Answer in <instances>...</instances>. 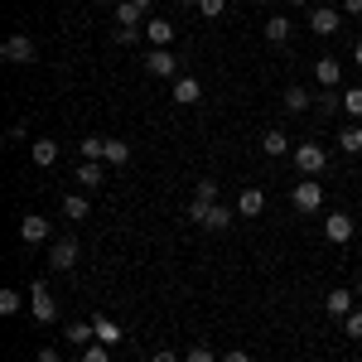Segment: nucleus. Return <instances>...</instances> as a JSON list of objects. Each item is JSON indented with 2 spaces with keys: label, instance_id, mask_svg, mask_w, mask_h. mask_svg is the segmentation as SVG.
<instances>
[{
  "label": "nucleus",
  "instance_id": "13",
  "mask_svg": "<svg viewBox=\"0 0 362 362\" xmlns=\"http://www.w3.org/2000/svg\"><path fill=\"white\" fill-rule=\"evenodd\" d=\"M29 160L39 169H49V165H58V140H49V136H39L34 145H29Z\"/></svg>",
  "mask_w": 362,
  "mask_h": 362
},
{
  "label": "nucleus",
  "instance_id": "12",
  "mask_svg": "<svg viewBox=\"0 0 362 362\" xmlns=\"http://www.w3.org/2000/svg\"><path fill=\"white\" fill-rule=\"evenodd\" d=\"M198 97H203V83L189 78V73H179V78H174V102H179V107H194Z\"/></svg>",
  "mask_w": 362,
  "mask_h": 362
},
{
  "label": "nucleus",
  "instance_id": "17",
  "mask_svg": "<svg viewBox=\"0 0 362 362\" xmlns=\"http://www.w3.org/2000/svg\"><path fill=\"white\" fill-rule=\"evenodd\" d=\"M290 29H295V25H290L285 15H271L261 34H266V44H276V49H280V44H290Z\"/></svg>",
  "mask_w": 362,
  "mask_h": 362
},
{
  "label": "nucleus",
  "instance_id": "22",
  "mask_svg": "<svg viewBox=\"0 0 362 362\" xmlns=\"http://www.w3.org/2000/svg\"><path fill=\"white\" fill-rule=\"evenodd\" d=\"M338 150L343 155H362V126H343L338 131Z\"/></svg>",
  "mask_w": 362,
  "mask_h": 362
},
{
  "label": "nucleus",
  "instance_id": "11",
  "mask_svg": "<svg viewBox=\"0 0 362 362\" xmlns=\"http://www.w3.org/2000/svg\"><path fill=\"white\" fill-rule=\"evenodd\" d=\"M324 237H329L334 247H348V242H353V218H348V213H329V218H324Z\"/></svg>",
  "mask_w": 362,
  "mask_h": 362
},
{
  "label": "nucleus",
  "instance_id": "33",
  "mask_svg": "<svg viewBox=\"0 0 362 362\" xmlns=\"http://www.w3.org/2000/svg\"><path fill=\"white\" fill-rule=\"evenodd\" d=\"M319 112H343V97H338V87H324V92H319Z\"/></svg>",
  "mask_w": 362,
  "mask_h": 362
},
{
  "label": "nucleus",
  "instance_id": "10",
  "mask_svg": "<svg viewBox=\"0 0 362 362\" xmlns=\"http://www.w3.org/2000/svg\"><path fill=\"white\" fill-rule=\"evenodd\" d=\"M49 266H54V271H73V266H78V242H73V237H58L54 247H49Z\"/></svg>",
  "mask_w": 362,
  "mask_h": 362
},
{
  "label": "nucleus",
  "instance_id": "43",
  "mask_svg": "<svg viewBox=\"0 0 362 362\" xmlns=\"http://www.w3.org/2000/svg\"><path fill=\"white\" fill-rule=\"evenodd\" d=\"M131 5H136V10H150V5H155V0H131Z\"/></svg>",
  "mask_w": 362,
  "mask_h": 362
},
{
  "label": "nucleus",
  "instance_id": "21",
  "mask_svg": "<svg viewBox=\"0 0 362 362\" xmlns=\"http://www.w3.org/2000/svg\"><path fill=\"white\" fill-rule=\"evenodd\" d=\"M338 73H343L338 58H319V63H314V83L319 87H338Z\"/></svg>",
  "mask_w": 362,
  "mask_h": 362
},
{
  "label": "nucleus",
  "instance_id": "7",
  "mask_svg": "<svg viewBox=\"0 0 362 362\" xmlns=\"http://www.w3.org/2000/svg\"><path fill=\"white\" fill-rule=\"evenodd\" d=\"M324 309H329V319H338V324H343V319L358 309V290H343V285H338V290H329Z\"/></svg>",
  "mask_w": 362,
  "mask_h": 362
},
{
  "label": "nucleus",
  "instance_id": "38",
  "mask_svg": "<svg viewBox=\"0 0 362 362\" xmlns=\"http://www.w3.org/2000/svg\"><path fill=\"white\" fill-rule=\"evenodd\" d=\"M150 362H179V353L174 348H160V353H150Z\"/></svg>",
  "mask_w": 362,
  "mask_h": 362
},
{
  "label": "nucleus",
  "instance_id": "36",
  "mask_svg": "<svg viewBox=\"0 0 362 362\" xmlns=\"http://www.w3.org/2000/svg\"><path fill=\"white\" fill-rule=\"evenodd\" d=\"M227 10V0H198V15H208V20H218Z\"/></svg>",
  "mask_w": 362,
  "mask_h": 362
},
{
  "label": "nucleus",
  "instance_id": "16",
  "mask_svg": "<svg viewBox=\"0 0 362 362\" xmlns=\"http://www.w3.org/2000/svg\"><path fill=\"white\" fill-rule=\"evenodd\" d=\"M261 150H266L271 160H280V155H295V145H290V136H285V131H266V136H261Z\"/></svg>",
  "mask_w": 362,
  "mask_h": 362
},
{
  "label": "nucleus",
  "instance_id": "37",
  "mask_svg": "<svg viewBox=\"0 0 362 362\" xmlns=\"http://www.w3.org/2000/svg\"><path fill=\"white\" fill-rule=\"evenodd\" d=\"M223 362H251V353H247V348H227Z\"/></svg>",
  "mask_w": 362,
  "mask_h": 362
},
{
  "label": "nucleus",
  "instance_id": "45",
  "mask_svg": "<svg viewBox=\"0 0 362 362\" xmlns=\"http://www.w3.org/2000/svg\"><path fill=\"white\" fill-rule=\"evenodd\" d=\"M251 5H266V0H251Z\"/></svg>",
  "mask_w": 362,
  "mask_h": 362
},
{
  "label": "nucleus",
  "instance_id": "5",
  "mask_svg": "<svg viewBox=\"0 0 362 362\" xmlns=\"http://www.w3.org/2000/svg\"><path fill=\"white\" fill-rule=\"evenodd\" d=\"M309 29H314L319 39H334L338 34V5H314V10H309Z\"/></svg>",
  "mask_w": 362,
  "mask_h": 362
},
{
  "label": "nucleus",
  "instance_id": "6",
  "mask_svg": "<svg viewBox=\"0 0 362 362\" xmlns=\"http://www.w3.org/2000/svg\"><path fill=\"white\" fill-rule=\"evenodd\" d=\"M145 73L150 78H179V58L169 54V49H150L145 54Z\"/></svg>",
  "mask_w": 362,
  "mask_h": 362
},
{
  "label": "nucleus",
  "instance_id": "14",
  "mask_svg": "<svg viewBox=\"0 0 362 362\" xmlns=\"http://www.w3.org/2000/svg\"><path fill=\"white\" fill-rule=\"evenodd\" d=\"M78 184H83V189H102V184H107V165H102V160H83V165H78Z\"/></svg>",
  "mask_w": 362,
  "mask_h": 362
},
{
  "label": "nucleus",
  "instance_id": "32",
  "mask_svg": "<svg viewBox=\"0 0 362 362\" xmlns=\"http://www.w3.org/2000/svg\"><path fill=\"white\" fill-rule=\"evenodd\" d=\"M184 362H223V358H218V353H213L208 343H194V348L184 353Z\"/></svg>",
  "mask_w": 362,
  "mask_h": 362
},
{
  "label": "nucleus",
  "instance_id": "3",
  "mask_svg": "<svg viewBox=\"0 0 362 362\" xmlns=\"http://www.w3.org/2000/svg\"><path fill=\"white\" fill-rule=\"evenodd\" d=\"M0 54H5V63H34V58H39V44H34L29 34H10V39L0 44Z\"/></svg>",
  "mask_w": 362,
  "mask_h": 362
},
{
  "label": "nucleus",
  "instance_id": "29",
  "mask_svg": "<svg viewBox=\"0 0 362 362\" xmlns=\"http://www.w3.org/2000/svg\"><path fill=\"white\" fill-rule=\"evenodd\" d=\"M25 309V295L20 290H0V314H20Z\"/></svg>",
  "mask_w": 362,
  "mask_h": 362
},
{
  "label": "nucleus",
  "instance_id": "24",
  "mask_svg": "<svg viewBox=\"0 0 362 362\" xmlns=\"http://www.w3.org/2000/svg\"><path fill=\"white\" fill-rule=\"evenodd\" d=\"M68 343H73V348H87V343H97V329H92V319H87V324H68Z\"/></svg>",
  "mask_w": 362,
  "mask_h": 362
},
{
  "label": "nucleus",
  "instance_id": "39",
  "mask_svg": "<svg viewBox=\"0 0 362 362\" xmlns=\"http://www.w3.org/2000/svg\"><path fill=\"white\" fill-rule=\"evenodd\" d=\"M39 362H63V353L58 348H39Z\"/></svg>",
  "mask_w": 362,
  "mask_h": 362
},
{
  "label": "nucleus",
  "instance_id": "34",
  "mask_svg": "<svg viewBox=\"0 0 362 362\" xmlns=\"http://www.w3.org/2000/svg\"><path fill=\"white\" fill-rule=\"evenodd\" d=\"M83 362H112V348H107V343H87Z\"/></svg>",
  "mask_w": 362,
  "mask_h": 362
},
{
  "label": "nucleus",
  "instance_id": "35",
  "mask_svg": "<svg viewBox=\"0 0 362 362\" xmlns=\"http://www.w3.org/2000/svg\"><path fill=\"white\" fill-rule=\"evenodd\" d=\"M194 198H208V203H223V198H218V184H213V179H198V184H194Z\"/></svg>",
  "mask_w": 362,
  "mask_h": 362
},
{
  "label": "nucleus",
  "instance_id": "46",
  "mask_svg": "<svg viewBox=\"0 0 362 362\" xmlns=\"http://www.w3.org/2000/svg\"><path fill=\"white\" fill-rule=\"evenodd\" d=\"M343 362H358V358H343Z\"/></svg>",
  "mask_w": 362,
  "mask_h": 362
},
{
  "label": "nucleus",
  "instance_id": "41",
  "mask_svg": "<svg viewBox=\"0 0 362 362\" xmlns=\"http://www.w3.org/2000/svg\"><path fill=\"white\" fill-rule=\"evenodd\" d=\"M353 63H358V68H362V39H358V44H353Z\"/></svg>",
  "mask_w": 362,
  "mask_h": 362
},
{
  "label": "nucleus",
  "instance_id": "28",
  "mask_svg": "<svg viewBox=\"0 0 362 362\" xmlns=\"http://www.w3.org/2000/svg\"><path fill=\"white\" fill-rule=\"evenodd\" d=\"M78 150H83V160H102V155H107V140H102V136H87ZM102 165H107V160H102Z\"/></svg>",
  "mask_w": 362,
  "mask_h": 362
},
{
  "label": "nucleus",
  "instance_id": "31",
  "mask_svg": "<svg viewBox=\"0 0 362 362\" xmlns=\"http://www.w3.org/2000/svg\"><path fill=\"white\" fill-rule=\"evenodd\" d=\"M343 338H353V343H362V309H353V314L343 319Z\"/></svg>",
  "mask_w": 362,
  "mask_h": 362
},
{
  "label": "nucleus",
  "instance_id": "26",
  "mask_svg": "<svg viewBox=\"0 0 362 362\" xmlns=\"http://www.w3.org/2000/svg\"><path fill=\"white\" fill-rule=\"evenodd\" d=\"M208 213H213V203H208V198H194V203H189V208H184V223H208Z\"/></svg>",
  "mask_w": 362,
  "mask_h": 362
},
{
  "label": "nucleus",
  "instance_id": "18",
  "mask_svg": "<svg viewBox=\"0 0 362 362\" xmlns=\"http://www.w3.org/2000/svg\"><path fill=\"white\" fill-rule=\"evenodd\" d=\"M140 25H145V10H136L131 0H121V5H116V29H136L140 34Z\"/></svg>",
  "mask_w": 362,
  "mask_h": 362
},
{
  "label": "nucleus",
  "instance_id": "20",
  "mask_svg": "<svg viewBox=\"0 0 362 362\" xmlns=\"http://www.w3.org/2000/svg\"><path fill=\"white\" fill-rule=\"evenodd\" d=\"M87 213H92V203H87L83 194H63V218H68V223H83Z\"/></svg>",
  "mask_w": 362,
  "mask_h": 362
},
{
  "label": "nucleus",
  "instance_id": "42",
  "mask_svg": "<svg viewBox=\"0 0 362 362\" xmlns=\"http://www.w3.org/2000/svg\"><path fill=\"white\" fill-rule=\"evenodd\" d=\"M285 5H290V10H305V5H309V0H285Z\"/></svg>",
  "mask_w": 362,
  "mask_h": 362
},
{
  "label": "nucleus",
  "instance_id": "27",
  "mask_svg": "<svg viewBox=\"0 0 362 362\" xmlns=\"http://www.w3.org/2000/svg\"><path fill=\"white\" fill-rule=\"evenodd\" d=\"M102 160H107V165H126V160H131V145H126V140H107V155H102Z\"/></svg>",
  "mask_w": 362,
  "mask_h": 362
},
{
  "label": "nucleus",
  "instance_id": "30",
  "mask_svg": "<svg viewBox=\"0 0 362 362\" xmlns=\"http://www.w3.org/2000/svg\"><path fill=\"white\" fill-rule=\"evenodd\" d=\"M343 112L362 121V87H348V92H343Z\"/></svg>",
  "mask_w": 362,
  "mask_h": 362
},
{
  "label": "nucleus",
  "instance_id": "25",
  "mask_svg": "<svg viewBox=\"0 0 362 362\" xmlns=\"http://www.w3.org/2000/svg\"><path fill=\"white\" fill-rule=\"evenodd\" d=\"M208 232H223V227H232V208H227V203H213V213H208Z\"/></svg>",
  "mask_w": 362,
  "mask_h": 362
},
{
  "label": "nucleus",
  "instance_id": "2",
  "mask_svg": "<svg viewBox=\"0 0 362 362\" xmlns=\"http://www.w3.org/2000/svg\"><path fill=\"white\" fill-rule=\"evenodd\" d=\"M29 314H34L39 324H54V319H58V300L49 295V285H44V280L29 290Z\"/></svg>",
  "mask_w": 362,
  "mask_h": 362
},
{
  "label": "nucleus",
  "instance_id": "19",
  "mask_svg": "<svg viewBox=\"0 0 362 362\" xmlns=\"http://www.w3.org/2000/svg\"><path fill=\"white\" fill-rule=\"evenodd\" d=\"M92 329H97V343H107V348H116V343H121V324H116V319H107V314H97V319H92Z\"/></svg>",
  "mask_w": 362,
  "mask_h": 362
},
{
  "label": "nucleus",
  "instance_id": "9",
  "mask_svg": "<svg viewBox=\"0 0 362 362\" xmlns=\"http://www.w3.org/2000/svg\"><path fill=\"white\" fill-rule=\"evenodd\" d=\"M49 237H54V223L39 218V213H29L25 223H20V242H29V247H39V242H49Z\"/></svg>",
  "mask_w": 362,
  "mask_h": 362
},
{
  "label": "nucleus",
  "instance_id": "44",
  "mask_svg": "<svg viewBox=\"0 0 362 362\" xmlns=\"http://www.w3.org/2000/svg\"><path fill=\"white\" fill-rule=\"evenodd\" d=\"M358 300H362V276H358Z\"/></svg>",
  "mask_w": 362,
  "mask_h": 362
},
{
  "label": "nucleus",
  "instance_id": "8",
  "mask_svg": "<svg viewBox=\"0 0 362 362\" xmlns=\"http://www.w3.org/2000/svg\"><path fill=\"white\" fill-rule=\"evenodd\" d=\"M174 34H179V29H174V20H165V15H150V20H145V39H150L155 49H169Z\"/></svg>",
  "mask_w": 362,
  "mask_h": 362
},
{
  "label": "nucleus",
  "instance_id": "1",
  "mask_svg": "<svg viewBox=\"0 0 362 362\" xmlns=\"http://www.w3.org/2000/svg\"><path fill=\"white\" fill-rule=\"evenodd\" d=\"M290 160H295V169H300L305 179H314V174H324V165H329L324 145H309V140H300V145H295V155H290Z\"/></svg>",
  "mask_w": 362,
  "mask_h": 362
},
{
  "label": "nucleus",
  "instance_id": "15",
  "mask_svg": "<svg viewBox=\"0 0 362 362\" xmlns=\"http://www.w3.org/2000/svg\"><path fill=\"white\" fill-rule=\"evenodd\" d=\"M261 208H266V189H242L237 194V213L242 218H261Z\"/></svg>",
  "mask_w": 362,
  "mask_h": 362
},
{
  "label": "nucleus",
  "instance_id": "4",
  "mask_svg": "<svg viewBox=\"0 0 362 362\" xmlns=\"http://www.w3.org/2000/svg\"><path fill=\"white\" fill-rule=\"evenodd\" d=\"M290 203H295L300 213H319V208H324V184L300 179V184H295V194H290Z\"/></svg>",
  "mask_w": 362,
  "mask_h": 362
},
{
  "label": "nucleus",
  "instance_id": "40",
  "mask_svg": "<svg viewBox=\"0 0 362 362\" xmlns=\"http://www.w3.org/2000/svg\"><path fill=\"white\" fill-rule=\"evenodd\" d=\"M343 15H362V0H343Z\"/></svg>",
  "mask_w": 362,
  "mask_h": 362
},
{
  "label": "nucleus",
  "instance_id": "23",
  "mask_svg": "<svg viewBox=\"0 0 362 362\" xmlns=\"http://www.w3.org/2000/svg\"><path fill=\"white\" fill-rule=\"evenodd\" d=\"M314 107V97H309L305 87L295 83V87H285V112H309Z\"/></svg>",
  "mask_w": 362,
  "mask_h": 362
}]
</instances>
